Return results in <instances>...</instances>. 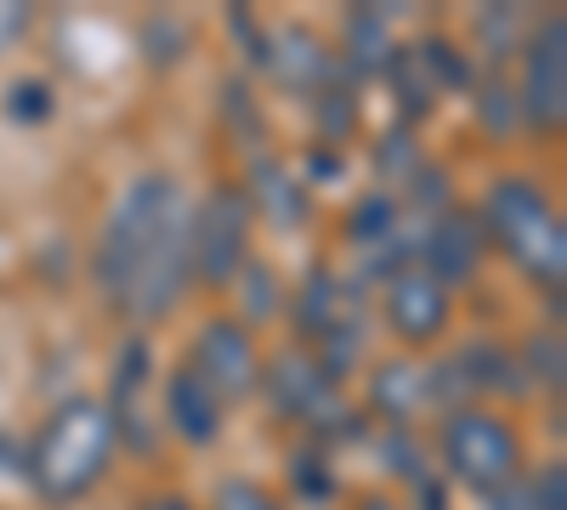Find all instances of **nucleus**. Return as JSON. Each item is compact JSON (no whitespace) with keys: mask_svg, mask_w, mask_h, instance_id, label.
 <instances>
[{"mask_svg":"<svg viewBox=\"0 0 567 510\" xmlns=\"http://www.w3.org/2000/svg\"><path fill=\"white\" fill-rule=\"evenodd\" d=\"M210 510H284V504H278V493L261 488L256 477H227V482L216 488V504H210Z\"/></svg>","mask_w":567,"mask_h":510,"instance_id":"4468645a","label":"nucleus"},{"mask_svg":"<svg viewBox=\"0 0 567 510\" xmlns=\"http://www.w3.org/2000/svg\"><path fill=\"white\" fill-rule=\"evenodd\" d=\"M165 426L187 448H210L227 431V403L194 375V363H187V357L165 375Z\"/></svg>","mask_w":567,"mask_h":510,"instance_id":"9d476101","label":"nucleus"},{"mask_svg":"<svg viewBox=\"0 0 567 510\" xmlns=\"http://www.w3.org/2000/svg\"><path fill=\"white\" fill-rule=\"evenodd\" d=\"M516 114L528 131L556 136L567 119V18L550 12L523 45V85H516Z\"/></svg>","mask_w":567,"mask_h":510,"instance_id":"0eeeda50","label":"nucleus"},{"mask_svg":"<svg viewBox=\"0 0 567 510\" xmlns=\"http://www.w3.org/2000/svg\"><path fill=\"white\" fill-rule=\"evenodd\" d=\"M187 363H194V375H199L227 408L245 403V397L261 386V346H256L250 318H239V312L205 318L199 335H194V352H187Z\"/></svg>","mask_w":567,"mask_h":510,"instance_id":"423d86ee","label":"nucleus"},{"mask_svg":"<svg viewBox=\"0 0 567 510\" xmlns=\"http://www.w3.org/2000/svg\"><path fill=\"white\" fill-rule=\"evenodd\" d=\"M29 29H34V7H29V0H0V58L18 52Z\"/></svg>","mask_w":567,"mask_h":510,"instance_id":"dca6fc26","label":"nucleus"},{"mask_svg":"<svg viewBox=\"0 0 567 510\" xmlns=\"http://www.w3.org/2000/svg\"><path fill=\"white\" fill-rule=\"evenodd\" d=\"M114 448H120V414L114 403L74 392L63 397L52 414L40 420V431L29 437L23 471L29 488L45 504H80L91 488H103V477L114 471Z\"/></svg>","mask_w":567,"mask_h":510,"instance_id":"f03ea898","label":"nucleus"},{"mask_svg":"<svg viewBox=\"0 0 567 510\" xmlns=\"http://www.w3.org/2000/svg\"><path fill=\"white\" fill-rule=\"evenodd\" d=\"M483 256H488L483 227H477V216H465V210L437 216V227H432V233H425V244H420V267L432 272L449 295L483 272Z\"/></svg>","mask_w":567,"mask_h":510,"instance_id":"1a4fd4ad","label":"nucleus"},{"mask_svg":"<svg viewBox=\"0 0 567 510\" xmlns=\"http://www.w3.org/2000/svg\"><path fill=\"white\" fill-rule=\"evenodd\" d=\"M523 431H516L499 408H483V403H460L443 414V426H437V466L471 488V493H483L494 499L499 488L511 482H523Z\"/></svg>","mask_w":567,"mask_h":510,"instance_id":"20e7f679","label":"nucleus"},{"mask_svg":"<svg viewBox=\"0 0 567 510\" xmlns=\"http://www.w3.org/2000/svg\"><path fill=\"white\" fill-rule=\"evenodd\" d=\"M136 510H194V504H187V493H154V499H142Z\"/></svg>","mask_w":567,"mask_h":510,"instance_id":"f3484780","label":"nucleus"},{"mask_svg":"<svg viewBox=\"0 0 567 510\" xmlns=\"http://www.w3.org/2000/svg\"><path fill=\"white\" fill-rule=\"evenodd\" d=\"M516 363L528 368L523 381H545L550 392H561V335H556V330L534 335V341H528V357H516Z\"/></svg>","mask_w":567,"mask_h":510,"instance_id":"ddd939ff","label":"nucleus"},{"mask_svg":"<svg viewBox=\"0 0 567 510\" xmlns=\"http://www.w3.org/2000/svg\"><path fill=\"white\" fill-rule=\"evenodd\" d=\"M449 368H454V381L471 386V392H505V397H516V392L528 386L516 352H505V346H494V341H471Z\"/></svg>","mask_w":567,"mask_h":510,"instance_id":"9b49d317","label":"nucleus"},{"mask_svg":"<svg viewBox=\"0 0 567 510\" xmlns=\"http://www.w3.org/2000/svg\"><path fill=\"white\" fill-rule=\"evenodd\" d=\"M52 85H45V80H18L12 91H7V114L18 119V125H45V119H52Z\"/></svg>","mask_w":567,"mask_h":510,"instance_id":"f8f14e48","label":"nucleus"},{"mask_svg":"<svg viewBox=\"0 0 567 510\" xmlns=\"http://www.w3.org/2000/svg\"><path fill=\"white\" fill-rule=\"evenodd\" d=\"M250 233H256V199L233 181L205 188L187 205V267L199 290H233L250 267Z\"/></svg>","mask_w":567,"mask_h":510,"instance_id":"39448f33","label":"nucleus"},{"mask_svg":"<svg viewBox=\"0 0 567 510\" xmlns=\"http://www.w3.org/2000/svg\"><path fill=\"white\" fill-rule=\"evenodd\" d=\"M528 510H567V466L561 459H545L528 477Z\"/></svg>","mask_w":567,"mask_h":510,"instance_id":"2eb2a0df","label":"nucleus"},{"mask_svg":"<svg viewBox=\"0 0 567 510\" xmlns=\"http://www.w3.org/2000/svg\"><path fill=\"white\" fill-rule=\"evenodd\" d=\"M381 323L403 346H437L454 323V295L425 267H398L381 290Z\"/></svg>","mask_w":567,"mask_h":510,"instance_id":"6e6552de","label":"nucleus"},{"mask_svg":"<svg viewBox=\"0 0 567 510\" xmlns=\"http://www.w3.org/2000/svg\"><path fill=\"white\" fill-rule=\"evenodd\" d=\"M194 284L187 267V194L165 170L131 176L103 233H97V290L120 318L154 323Z\"/></svg>","mask_w":567,"mask_h":510,"instance_id":"f257e3e1","label":"nucleus"},{"mask_svg":"<svg viewBox=\"0 0 567 510\" xmlns=\"http://www.w3.org/2000/svg\"><path fill=\"white\" fill-rule=\"evenodd\" d=\"M477 227H483V244L505 250L539 290L561 295L567 221H561V210H556V199L539 176H523V170L494 176L488 194H483V210H477Z\"/></svg>","mask_w":567,"mask_h":510,"instance_id":"7ed1b4c3","label":"nucleus"}]
</instances>
